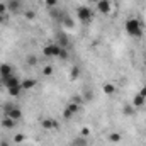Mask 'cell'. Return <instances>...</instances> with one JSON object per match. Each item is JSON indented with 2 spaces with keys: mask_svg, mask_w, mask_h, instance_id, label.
<instances>
[{
  "mask_svg": "<svg viewBox=\"0 0 146 146\" xmlns=\"http://www.w3.org/2000/svg\"><path fill=\"white\" fill-rule=\"evenodd\" d=\"M126 31H127V34L129 36H141L143 34V24L138 21V19H129L127 22H126Z\"/></svg>",
  "mask_w": 146,
  "mask_h": 146,
  "instance_id": "cell-1",
  "label": "cell"
},
{
  "mask_svg": "<svg viewBox=\"0 0 146 146\" xmlns=\"http://www.w3.org/2000/svg\"><path fill=\"white\" fill-rule=\"evenodd\" d=\"M78 19H80L82 22L90 21V19H92V12H90V9H87L85 5H83V7H80V9H78Z\"/></svg>",
  "mask_w": 146,
  "mask_h": 146,
  "instance_id": "cell-2",
  "label": "cell"
},
{
  "mask_svg": "<svg viewBox=\"0 0 146 146\" xmlns=\"http://www.w3.org/2000/svg\"><path fill=\"white\" fill-rule=\"evenodd\" d=\"M46 2H48L49 5H54V3H56V0H46Z\"/></svg>",
  "mask_w": 146,
  "mask_h": 146,
  "instance_id": "cell-4",
  "label": "cell"
},
{
  "mask_svg": "<svg viewBox=\"0 0 146 146\" xmlns=\"http://www.w3.org/2000/svg\"><path fill=\"white\" fill-rule=\"evenodd\" d=\"M99 9H102L104 12H109V2H99Z\"/></svg>",
  "mask_w": 146,
  "mask_h": 146,
  "instance_id": "cell-3",
  "label": "cell"
}]
</instances>
